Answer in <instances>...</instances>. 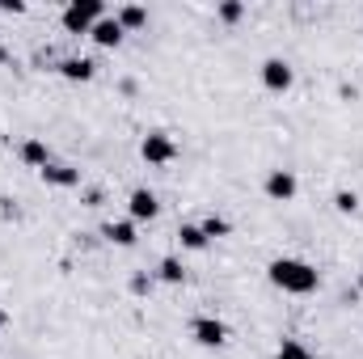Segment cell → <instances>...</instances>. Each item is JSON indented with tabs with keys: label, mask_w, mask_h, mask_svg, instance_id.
Returning <instances> with one entry per match:
<instances>
[{
	"label": "cell",
	"mask_w": 363,
	"mask_h": 359,
	"mask_svg": "<svg viewBox=\"0 0 363 359\" xmlns=\"http://www.w3.org/2000/svg\"><path fill=\"white\" fill-rule=\"evenodd\" d=\"M267 194H271L274 203L296 199V174H291V170H271V174H267Z\"/></svg>",
	"instance_id": "52a82bcc"
},
{
	"label": "cell",
	"mask_w": 363,
	"mask_h": 359,
	"mask_svg": "<svg viewBox=\"0 0 363 359\" xmlns=\"http://www.w3.org/2000/svg\"><path fill=\"white\" fill-rule=\"evenodd\" d=\"M271 283L279 292H291V296H308V292H317V267H308L304 258H274L271 267Z\"/></svg>",
	"instance_id": "6da1fadb"
},
{
	"label": "cell",
	"mask_w": 363,
	"mask_h": 359,
	"mask_svg": "<svg viewBox=\"0 0 363 359\" xmlns=\"http://www.w3.org/2000/svg\"><path fill=\"white\" fill-rule=\"evenodd\" d=\"M178 237H182V245H186V250H203V245H207V237H203V228H199V224H182Z\"/></svg>",
	"instance_id": "2e32d148"
},
{
	"label": "cell",
	"mask_w": 363,
	"mask_h": 359,
	"mask_svg": "<svg viewBox=\"0 0 363 359\" xmlns=\"http://www.w3.org/2000/svg\"><path fill=\"white\" fill-rule=\"evenodd\" d=\"M21 161L34 165V170H47V165H51V153H47L43 140H26V144H21Z\"/></svg>",
	"instance_id": "8fae6325"
},
{
	"label": "cell",
	"mask_w": 363,
	"mask_h": 359,
	"mask_svg": "<svg viewBox=\"0 0 363 359\" xmlns=\"http://www.w3.org/2000/svg\"><path fill=\"white\" fill-rule=\"evenodd\" d=\"M190 334H194L199 347H224L228 343V326L220 317H194L190 321Z\"/></svg>",
	"instance_id": "277c9868"
},
{
	"label": "cell",
	"mask_w": 363,
	"mask_h": 359,
	"mask_svg": "<svg viewBox=\"0 0 363 359\" xmlns=\"http://www.w3.org/2000/svg\"><path fill=\"white\" fill-rule=\"evenodd\" d=\"M157 275H161L165 283H182V279H186V267H182L178 258H161V267H157Z\"/></svg>",
	"instance_id": "e0dca14e"
},
{
	"label": "cell",
	"mask_w": 363,
	"mask_h": 359,
	"mask_svg": "<svg viewBox=\"0 0 363 359\" xmlns=\"http://www.w3.org/2000/svg\"><path fill=\"white\" fill-rule=\"evenodd\" d=\"M123 34H127V30H123L114 17H101V21L89 30V38L97 43V47H118V43H123Z\"/></svg>",
	"instance_id": "ba28073f"
},
{
	"label": "cell",
	"mask_w": 363,
	"mask_h": 359,
	"mask_svg": "<svg viewBox=\"0 0 363 359\" xmlns=\"http://www.w3.org/2000/svg\"><path fill=\"white\" fill-rule=\"evenodd\" d=\"M291 81H296V77H291V64H287V60H267V64H262V85L271 93H287Z\"/></svg>",
	"instance_id": "5b68a950"
},
{
	"label": "cell",
	"mask_w": 363,
	"mask_h": 359,
	"mask_svg": "<svg viewBox=\"0 0 363 359\" xmlns=\"http://www.w3.org/2000/svg\"><path fill=\"white\" fill-rule=\"evenodd\" d=\"M334 207H338L342 216H351V211L359 207V194H355V190H338V194H334Z\"/></svg>",
	"instance_id": "d6986e66"
},
{
	"label": "cell",
	"mask_w": 363,
	"mask_h": 359,
	"mask_svg": "<svg viewBox=\"0 0 363 359\" xmlns=\"http://www.w3.org/2000/svg\"><path fill=\"white\" fill-rule=\"evenodd\" d=\"M60 72H64L68 81H93L97 64H93V60H85V55H68V60H60Z\"/></svg>",
	"instance_id": "9c48e42d"
},
{
	"label": "cell",
	"mask_w": 363,
	"mask_h": 359,
	"mask_svg": "<svg viewBox=\"0 0 363 359\" xmlns=\"http://www.w3.org/2000/svg\"><path fill=\"white\" fill-rule=\"evenodd\" d=\"M101 17H106V4L101 0H72L64 9V30L68 34H89Z\"/></svg>",
	"instance_id": "7a4b0ae2"
},
{
	"label": "cell",
	"mask_w": 363,
	"mask_h": 359,
	"mask_svg": "<svg viewBox=\"0 0 363 359\" xmlns=\"http://www.w3.org/2000/svg\"><path fill=\"white\" fill-rule=\"evenodd\" d=\"M101 237H110L114 245H135V220H118V224H106Z\"/></svg>",
	"instance_id": "7c38bea8"
},
{
	"label": "cell",
	"mask_w": 363,
	"mask_h": 359,
	"mask_svg": "<svg viewBox=\"0 0 363 359\" xmlns=\"http://www.w3.org/2000/svg\"><path fill=\"white\" fill-rule=\"evenodd\" d=\"M127 211H131V220H157V211H161V203H157V194L152 190H131V199H127Z\"/></svg>",
	"instance_id": "8992f818"
},
{
	"label": "cell",
	"mask_w": 363,
	"mask_h": 359,
	"mask_svg": "<svg viewBox=\"0 0 363 359\" xmlns=\"http://www.w3.org/2000/svg\"><path fill=\"white\" fill-rule=\"evenodd\" d=\"M274 359H313V351H308L304 343H296V338H283L279 351H274Z\"/></svg>",
	"instance_id": "5bb4252c"
},
{
	"label": "cell",
	"mask_w": 363,
	"mask_h": 359,
	"mask_svg": "<svg viewBox=\"0 0 363 359\" xmlns=\"http://www.w3.org/2000/svg\"><path fill=\"white\" fill-rule=\"evenodd\" d=\"M199 228H203V237H207V241H211V237H228V233H233V224H228L224 216H207Z\"/></svg>",
	"instance_id": "9a60e30c"
},
{
	"label": "cell",
	"mask_w": 363,
	"mask_h": 359,
	"mask_svg": "<svg viewBox=\"0 0 363 359\" xmlns=\"http://www.w3.org/2000/svg\"><path fill=\"white\" fill-rule=\"evenodd\" d=\"M114 21H118L123 30H140V26L148 21V9H140V4H123V9L114 13Z\"/></svg>",
	"instance_id": "4fadbf2b"
},
{
	"label": "cell",
	"mask_w": 363,
	"mask_h": 359,
	"mask_svg": "<svg viewBox=\"0 0 363 359\" xmlns=\"http://www.w3.org/2000/svg\"><path fill=\"white\" fill-rule=\"evenodd\" d=\"M140 157H144L148 165H169V161L178 157V144H174V136H165V131H148L144 144H140Z\"/></svg>",
	"instance_id": "3957f363"
},
{
	"label": "cell",
	"mask_w": 363,
	"mask_h": 359,
	"mask_svg": "<svg viewBox=\"0 0 363 359\" xmlns=\"http://www.w3.org/2000/svg\"><path fill=\"white\" fill-rule=\"evenodd\" d=\"M241 17H245V4H241V0H224V4H220V21L233 26V21H241Z\"/></svg>",
	"instance_id": "ac0fdd59"
},
{
	"label": "cell",
	"mask_w": 363,
	"mask_h": 359,
	"mask_svg": "<svg viewBox=\"0 0 363 359\" xmlns=\"http://www.w3.org/2000/svg\"><path fill=\"white\" fill-rule=\"evenodd\" d=\"M38 174H43L47 186H77V182H81V174H77L72 165H55V161H51L47 170H38Z\"/></svg>",
	"instance_id": "30bf717a"
}]
</instances>
